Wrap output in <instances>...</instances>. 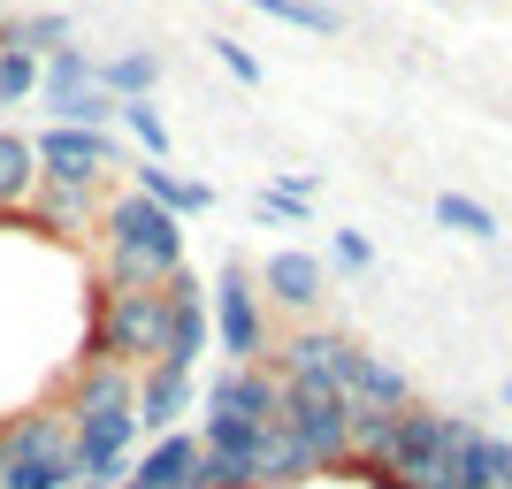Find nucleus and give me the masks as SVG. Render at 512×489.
Segmentation results:
<instances>
[{
  "label": "nucleus",
  "mask_w": 512,
  "mask_h": 489,
  "mask_svg": "<svg viewBox=\"0 0 512 489\" xmlns=\"http://www.w3.org/2000/svg\"><path fill=\"white\" fill-rule=\"evenodd\" d=\"M100 283L115 291H161V283L184 268V222L169 207H153L146 192H115L100 199Z\"/></svg>",
  "instance_id": "nucleus-1"
},
{
  "label": "nucleus",
  "mask_w": 512,
  "mask_h": 489,
  "mask_svg": "<svg viewBox=\"0 0 512 489\" xmlns=\"http://www.w3.org/2000/svg\"><path fill=\"white\" fill-rule=\"evenodd\" d=\"M283 413V383L268 375V360L260 367H222L207 383V421L192 428L207 451H260L268 444V428H276Z\"/></svg>",
  "instance_id": "nucleus-2"
},
{
  "label": "nucleus",
  "mask_w": 512,
  "mask_h": 489,
  "mask_svg": "<svg viewBox=\"0 0 512 489\" xmlns=\"http://www.w3.org/2000/svg\"><path fill=\"white\" fill-rule=\"evenodd\" d=\"M153 337H161V291H115L92 283V321L77 367H153Z\"/></svg>",
  "instance_id": "nucleus-3"
},
{
  "label": "nucleus",
  "mask_w": 512,
  "mask_h": 489,
  "mask_svg": "<svg viewBox=\"0 0 512 489\" xmlns=\"http://www.w3.org/2000/svg\"><path fill=\"white\" fill-rule=\"evenodd\" d=\"M0 444H8L0 489H69L77 482V467H69V421L54 405L8 413V421H0Z\"/></svg>",
  "instance_id": "nucleus-4"
},
{
  "label": "nucleus",
  "mask_w": 512,
  "mask_h": 489,
  "mask_svg": "<svg viewBox=\"0 0 512 489\" xmlns=\"http://www.w3.org/2000/svg\"><path fill=\"white\" fill-rule=\"evenodd\" d=\"M276 428L306 451L314 474H337L344 459H352V405H344V390H329V383H283Z\"/></svg>",
  "instance_id": "nucleus-5"
},
{
  "label": "nucleus",
  "mask_w": 512,
  "mask_h": 489,
  "mask_svg": "<svg viewBox=\"0 0 512 489\" xmlns=\"http://www.w3.org/2000/svg\"><path fill=\"white\" fill-rule=\"evenodd\" d=\"M207 321H214V344L230 352V367H260L268 360V298H260L253 268L230 260L207 291Z\"/></svg>",
  "instance_id": "nucleus-6"
},
{
  "label": "nucleus",
  "mask_w": 512,
  "mask_h": 489,
  "mask_svg": "<svg viewBox=\"0 0 512 489\" xmlns=\"http://www.w3.org/2000/svg\"><path fill=\"white\" fill-rule=\"evenodd\" d=\"M467 428H474V421H459V413H436V405H421V398H413L406 413H398V444H390V474H398L406 489H421V482H444L451 451L467 444Z\"/></svg>",
  "instance_id": "nucleus-7"
},
{
  "label": "nucleus",
  "mask_w": 512,
  "mask_h": 489,
  "mask_svg": "<svg viewBox=\"0 0 512 489\" xmlns=\"http://www.w3.org/2000/svg\"><path fill=\"white\" fill-rule=\"evenodd\" d=\"M214 344V321H207V291H199L192 268H176L169 283H161V337H153V367H184L192 375V360Z\"/></svg>",
  "instance_id": "nucleus-8"
},
{
  "label": "nucleus",
  "mask_w": 512,
  "mask_h": 489,
  "mask_svg": "<svg viewBox=\"0 0 512 489\" xmlns=\"http://www.w3.org/2000/svg\"><path fill=\"white\" fill-rule=\"evenodd\" d=\"M31 161H39V184H77V192H100L107 184V169L123 161L115 153V138L107 130H39L31 138Z\"/></svg>",
  "instance_id": "nucleus-9"
},
{
  "label": "nucleus",
  "mask_w": 512,
  "mask_h": 489,
  "mask_svg": "<svg viewBox=\"0 0 512 489\" xmlns=\"http://www.w3.org/2000/svg\"><path fill=\"white\" fill-rule=\"evenodd\" d=\"M329 383L344 390V405H375V413H398V405H413V383H406V375H398L390 360H375L367 344H352V337L337 344Z\"/></svg>",
  "instance_id": "nucleus-10"
},
{
  "label": "nucleus",
  "mask_w": 512,
  "mask_h": 489,
  "mask_svg": "<svg viewBox=\"0 0 512 489\" xmlns=\"http://www.w3.org/2000/svg\"><path fill=\"white\" fill-rule=\"evenodd\" d=\"M130 413H138V436H176L184 413H192V375L184 367H138Z\"/></svg>",
  "instance_id": "nucleus-11"
},
{
  "label": "nucleus",
  "mask_w": 512,
  "mask_h": 489,
  "mask_svg": "<svg viewBox=\"0 0 512 489\" xmlns=\"http://www.w3.org/2000/svg\"><path fill=\"white\" fill-rule=\"evenodd\" d=\"M123 489H199V436H192V428L153 436V444L130 459Z\"/></svg>",
  "instance_id": "nucleus-12"
},
{
  "label": "nucleus",
  "mask_w": 512,
  "mask_h": 489,
  "mask_svg": "<svg viewBox=\"0 0 512 489\" xmlns=\"http://www.w3.org/2000/svg\"><path fill=\"white\" fill-rule=\"evenodd\" d=\"M130 390H138L130 367H77V375L62 383V405H54V413H62L69 428L100 421V413H130Z\"/></svg>",
  "instance_id": "nucleus-13"
},
{
  "label": "nucleus",
  "mask_w": 512,
  "mask_h": 489,
  "mask_svg": "<svg viewBox=\"0 0 512 489\" xmlns=\"http://www.w3.org/2000/svg\"><path fill=\"white\" fill-rule=\"evenodd\" d=\"M260 298H268V306H283V314H314L321 306V260L314 253H299V245H291V253H268V268H260Z\"/></svg>",
  "instance_id": "nucleus-14"
},
{
  "label": "nucleus",
  "mask_w": 512,
  "mask_h": 489,
  "mask_svg": "<svg viewBox=\"0 0 512 489\" xmlns=\"http://www.w3.org/2000/svg\"><path fill=\"white\" fill-rule=\"evenodd\" d=\"M444 489H512V444L490 428H467V444L444 467Z\"/></svg>",
  "instance_id": "nucleus-15"
},
{
  "label": "nucleus",
  "mask_w": 512,
  "mask_h": 489,
  "mask_svg": "<svg viewBox=\"0 0 512 489\" xmlns=\"http://www.w3.org/2000/svg\"><path fill=\"white\" fill-rule=\"evenodd\" d=\"M31 230H54V237H92L100 230V192H77V184H39L31 207H23Z\"/></svg>",
  "instance_id": "nucleus-16"
},
{
  "label": "nucleus",
  "mask_w": 512,
  "mask_h": 489,
  "mask_svg": "<svg viewBox=\"0 0 512 489\" xmlns=\"http://www.w3.org/2000/svg\"><path fill=\"white\" fill-rule=\"evenodd\" d=\"M123 169L138 176L130 192H146L153 207H169L176 222H184V214H207V207H214V192H207V184H192V176H176L169 161H138V153H123Z\"/></svg>",
  "instance_id": "nucleus-17"
},
{
  "label": "nucleus",
  "mask_w": 512,
  "mask_h": 489,
  "mask_svg": "<svg viewBox=\"0 0 512 489\" xmlns=\"http://www.w3.org/2000/svg\"><path fill=\"white\" fill-rule=\"evenodd\" d=\"M39 192V161H31V138L0 130V214H23Z\"/></svg>",
  "instance_id": "nucleus-18"
},
{
  "label": "nucleus",
  "mask_w": 512,
  "mask_h": 489,
  "mask_svg": "<svg viewBox=\"0 0 512 489\" xmlns=\"http://www.w3.org/2000/svg\"><path fill=\"white\" fill-rule=\"evenodd\" d=\"M153 77H161L153 54H115V62H100V92L107 100H153Z\"/></svg>",
  "instance_id": "nucleus-19"
},
{
  "label": "nucleus",
  "mask_w": 512,
  "mask_h": 489,
  "mask_svg": "<svg viewBox=\"0 0 512 489\" xmlns=\"http://www.w3.org/2000/svg\"><path fill=\"white\" fill-rule=\"evenodd\" d=\"M199 489H260V451H207L199 444Z\"/></svg>",
  "instance_id": "nucleus-20"
},
{
  "label": "nucleus",
  "mask_w": 512,
  "mask_h": 489,
  "mask_svg": "<svg viewBox=\"0 0 512 489\" xmlns=\"http://www.w3.org/2000/svg\"><path fill=\"white\" fill-rule=\"evenodd\" d=\"M77 85H100V62H92L85 46H62V54H46V62H39V100L77 92Z\"/></svg>",
  "instance_id": "nucleus-21"
},
{
  "label": "nucleus",
  "mask_w": 512,
  "mask_h": 489,
  "mask_svg": "<svg viewBox=\"0 0 512 489\" xmlns=\"http://www.w3.org/2000/svg\"><path fill=\"white\" fill-rule=\"evenodd\" d=\"M8 46H23V54H62L69 46V16H54V8H39V16H8Z\"/></svg>",
  "instance_id": "nucleus-22"
},
{
  "label": "nucleus",
  "mask_w": 512,
  "mask_h": 489,
  "mask_svg": "<svg viewBox=\"0 0 512 489\" xmlns=\"http://www.w3.org/2000/svg\"><path fill=\"white\" fill-rule=\"evenodd\" d=\"M115 123L138 138V161H169V123H161V107H153V100H123V107H115Z\"/></svg>",
  "instance_id": "nucleus-23"
},
{
  "label": "nucleus",
  "mask_w": 512,
  "mask_h": 489,
  "mask_svg": "<svg viewBox=\"0 0 512 489\" xmlns=\"http://www.w3.org/2000/svg\"><path fill=\"white\" fill-rule=\"evenodd\" d=\"M245 8H260V16H276V23H291V31H314V39H329L337 31V8L329 0H245Z\"/></svg>",
  "instance_id": "nucleus-24"
},
{
  "label": "nucleus",
  "mask_w": 512,
  "mask_h": 489,
  "mask_svg": "<svg viewBox=\"0 0 512 489\" xmlns=\"http://www.w3.org/2000/svg\"><path fill=\"white\" fill-rule=\"evenodd\" d=\"M436 222L459 230V237H497V214L482 207V199H467V192H436Z\"/></svg>",
  "instance_id": "nucleus-25"
},
{
  "label": "nucleus",
  "mask_w": 512,
  "mask_h": 489,
  "mask_svg": "<svg viewBox=\"0 0 512 489\" xmlns=\"http://www.w3.org/2000/svg\"><path fill=\"white\" fill-rule=\"evenodd\" d=\"M39 92V54H23V46H0V107H16Z\"/></svg>",
  "instance_id": "nucleus-26"
},
{
  "label": "nucleus",
  "mask_w": 512,
  "mask_h": 489,
  "mask_svg": "<svg viewBox=\"0 0 512 489\" xmlns=\"http://www.w3.org/2000/svg\"><path fill=\"white\" fill-rule=\"evenodd\" d=\"M207 46H214V62L230 69L237 85H260V62H253V54H245V46H237V39H207Z\"/></svg>",
  "instance_id": "nucleus-27"
},
{
  "label": "nucleus",
  "mask_w": 512,
  "mask_h": 489,
  "mask_svg": "<svg viewBox=\"0 0 512 489\" xmlns=\"http://www.w3.org/2000/svg\"><path fill=\"white\" fill-rule=\"evenodd\" d=\"M367 260H375V245L360 230H337V268H367Z\"/></svg>",
  "instance_id": "nucleus-28"
},
{
  "label": "nucleus",
  "mask_w": 512,
  "mask_h": 489,
  "mask_svg": "<svg viewBox=\"0 0 512 489\" xmlns=\"http://www.w3.org/2000/svg\"><path fill=\"white\" fill-rule=\"evenodd\" d=\"M0 46H8V16H0Z\"/></svg>",
  "instance_id": "nucleus-29"
},
{
  "label": "nucleus",
  "mask_w": 512,
  "mask_h": 489,
  "mask_svg": "<svg viewBox=\"0 0 512 489\" xmlns=\"http://www.w3.org/2000/svg\"><path fill=\"white\" fill-rule=\"evenodd\" d=\"M0 467H8V444H0Z\"/></svg>",
  "instance_id": "nucleus-30"
},
{
  "label": "nucleus",
  "mask_w": 512,
  "mask_h": 489,
  "mask_svg": "<svg viewBox=\"0 0 512 489\" xmlns=\"http://www.w3.org/2000/svg\"><path fill=\"white\" fill-rule=\"evenodd\" d=\"M505 405H512V383H505Z\"/></svg>",
  "instance_id": "nucleus-31"
}]
</instances>
